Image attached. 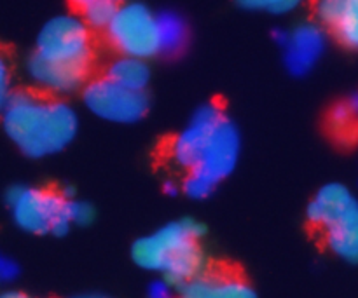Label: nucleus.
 <instances>
[{"label":"nucleus","instance_id":"2eb2a0df","mask_svg":"<svg viewBox=\"0 0 358 298\" xmlns=\"http://www.w3.org/2000/svg\"><path fill=\"white\" fill-rule=\"evenodd\" d=\"M107 79L131 91H143L149 84L150 70L145 59L133 56H119L107 68Z\"/></svg>","mask_w":358,"mask_h":298},{"label":"nucleus","instance_id":"6e6552de","mask_svg":"<svg viewBox=\"0 0 358 298\" xmlns=\"http://www.w3.org/2000/svg\"><path fill=\"white\" fill-rule=\"evenodd\" d=\"M226 119L227 115L224 114L222 108L213 103L198 108L189 119L187 126L171 142V161L184 171H191L201 159L203 152L208 149Z\"/></svg>","mask_w":358,"mask_h":298},{"label":"nucleus","instance_id":"f03ea898","mask_svg":"<svg viewBox=\"0 0 358 298\" xmlns=\"http://www.w3.org/2000/svg\"><path fill=\"white\" fill-rule=\"evenodd\" d=\"M0 115L10 142L35 159L66 149L79 126L76 110L69 103L31 93L10 94Z\"/></svg>","mask_w":358,"mask_h":298},{"label":"nucleus","instance_id":"412c9836","mask_svg":"<svg viewBox=\"0 0 358 298\" xmlns=\"http://www.w3.org/2000/svg\"><path fill=\"white\" fill-rule=\"evenodd\" d=\"M10 96V70L7 59L0 54V114Z\"/></svg>","mask_w":358,"mask_h":298},{"label":"nucleus","instance_id":"a211bd4d","mask_svg":"<svg viewBox=\"0 0 358 298\" xmlns=\"http://www.w3.org/2000/svg\"><path fill=\"white\" fill-rule=\"evenodd\" d=\"M355 121H358V117L348 103L338 105L331 114V128L338 136H348L353 131Z\"/></svg>","mask_w":358,"mask_h":298},{"label":"nucleus","instance_id":"20e7f679","mask_svg":"<svg viewBox=\"0 0 358 298\" xmlns=\"http://www.w3.org/2000/svg\"><path fill=\"white\" fill-rule=\"evenodd\" d=\"M7 206L14 223L30 234L62 236L72 227L69 220V199L37 187H14L7 194Z\"/></svg>","mask_w":358,"mask_h":298},{"label":"nucleus","instance_id":"4468645a","mask_svg":"<svg viewBox=\"0 0 358 298\" xmlns=\"http://www.w3.org/2000/svg\"><path fill=\"white\" fill-rule=\"evenodd\" d=\"M157 44L161 54H178L185 47L189 38V28L184 17L171 10L156 14Z\"/></svg>","mask_w":358,"mask_h":298},{"label":"nucleus","instance_id":"f257e3e1","mask_svg":"<svg viewBox=\"0 0 358 298\" xmlns=\"http://www.w3.org/2000/svg\"><path fill=\"white\" fill-rule=\"evenodd\" d=\"M93 61L90 27L73 14H62L42 27L27 61L31 82L49 94H69L87 79Z\"/></svg>","mask_w":358,"mask_h":298},{"label":"nucleus","instance_id":"a878e982","mask_svg":"<svg viewBox=\"0 0 358 298\" xmlns=\"http://www.w3.org/2000/svg\"><path fill=\"white\" fill-rule=\"evenodd\" d=\"M114 2H121V0H114Z\"/></svg>","mask_w":358,"mask_h":298},{"label":"nucleus","instance_id":"aec40b11","mask_svg":"<svg viewBox=\"0 0 358 298\" xmlns=\"http://www.w3.org/2000/svg\"><path fill=\"white\" fill-rule=\"evenodd\" d=\"M175 286L168 279L159 278L156 281H152L149 285V290H147V298H177V293H175Z\"/></svg>","mask_w":358,"mask_h":298},{"label":"nucleus","instance_id":"5701e85b","mask_svg":"<svg viewBox=\"0 0 358 298\" xmlns=\"http://www.w3.org/2000/svg\"><path fill=\"white\" fill-rule=\"evenodd\" d=\"M0 298H30V297H27L24 293L9 292V293H3V295H0Z\"/></svg>","mask_w":358,"mask_h":298},{"label":"nucleus","instance_id":"6ab92c4d","mask_svg":"<svg viewBox=\"0 0 358 298\" xmlns=\"http://www.w3.org/2000/svg\"><path fill=\"white\" fill-rule=\"evenodd\" d=\"M69 220L72 225H86L93 220V208L83 201H76V199H69Z\"/></svg>","mask_w":358,"mask_h":298},{"label":"nucleus","instance_id":"f8f14e48","mask_svg":"<svg viewBox=\"0 0 358 298\" xmlns=\"http://www.w3.org/2000/svg\"><path fill=\"white\" fill-rule=\"evenodd\" d=\"M317 13L339 42L358 49V0H320Z\"/></svg>","mask_w":358,"mask_h":298},{"label":"nucleus","instance_id":"423d86ee","mask_svg":"<svg viewBox=\"0 0 358 298\" xmlns=\"http://www.w3.org/2000/svg\"><path fill=\"white\" fill-rule=\"evenodd\" d=\"M105 31L110 45L121 56L147 59L159 54L156 14L143 3L124 2L117 6Z\"/></svg>","mask_w":358,"mask_h":298},{"label":"nucleus","instance_id":"9d476101","mask_svg":"<svg viewBox=\"0 0 358 298\" xmlns=\"http://www.w3.org/2000/svg\"><path fill=\"white\" fill-rule=\"evenodd\" d=\"M178 298H257L254 288L233 272L203 271L184 283Z\"/></svg>","mask_w":358,"mask_h":298},{"label":"nucleus","instance_id":"393cba45","mask_svg":"<svg viewBox=\"0 0 358 298\" xmlns=\"http://www.w3.org/2000/svg\"><path fill=\"white\" fill-rule=\"evenodd\" d=\"M73 298H107V297H101V295H79V297H73Z\"/></svg>","mask_w":358,"mask_h":298},{"label":"nucleus","instance_id":"4be33fe9","mask_svg":"<svg viewBox=\"0 0 358 298\" xmlns=\"http://www.w3.org/2000/svg\"><path fill=\"white\" fill-rule=\"evenodd\" d=\"M17 274H20V267H17L16 260L0 251V283L14 281Z\"/></svg>","mask_w":358,"mask_h":298},{"label":"nucleus","instance_id":"39448f33","mask_svg":"<svg viewBox=\"0 0 358 298\" xmlns=\"http://www.w3.org/2000/svg\"><path fill=\"white\" fill-rule=\"evenodd\" d=\"M240 133L229 117L226 119L215 138L203 152L184 180V192L192 199H205L212 194L220 181L234 171L240 157Z\"/></svg>","mask_w":358,"mask_h":298},{"label":"nucleus","instance_id":"f3484780","mask_svg":"<svg viewBox=\"0 0 358 298\" xmlns=\"http://www.w3.org/2000/svg\"><path fill=\"white\" fill-rule=\"evenodd\" d=\"M243 7L252 10H264L271 14H289L299 9L304 0H238Z\"/></svg>","mask_w":358,"mask_h":298},{"label":"nucleus","instance_id":"ddd939ff","mask_svg":"<svg viewBox=\"0 0 358 298\" xmlns=\"http://www.w3.org/2000/svg\"><path fill=\"white\" fill-rule=\"evenodd\" d=\"M358 199L352 194L348 187L341 184H329L322 187L308 206V218L313 225L324 229L331 220H334L339 213L357 202Z\"/></svg>","mask_w":358,"mask_h":298},{"label":"nucleus","instance_id":"b1692460","mask_svg":"<svg viewBox=\"0 0 358 298\" xmlns=\"http://www.w3.org/2000/svg\"><path fill=\"white\" fill-rule=\"evenodd\" d=\"M164 191H166L168 194H170V195H175V194H177V188H175L173 185H171V184H166V185H164Z\"/></svg>","mask_w":358,"mask_h":298},{"label":"nucleus","instance_id":"9b49d317","mask_svg":"<svg viewBox=\"0 0 358 298\" xmlns=\"http://www.w3.org/2000/svg\"><path fill=\"white\" fill-rule=\"evenodd\" d=\"M325 243L334 255L358 264V201L324 227Z\"/></svg>","mask_w":358,"mask_h":298},{"label":"nucleus","instance_id":"0eeeda50","mask_svg":"<svg viewBox=\"0 0 358 298\" xmlns=\"http://www.w3.org/2000/svg\"><path fill=\"white\" fill-rule=\"evenodd\" d=\"M83 100L91 114L115 124H133L149 108V100L143 91L126 89L107 77L86 84Z\"/></svg>","mask_w":358,"mask_h":298},{"label":"nucleus","instance_id":"dca6fc26","mask_svg":"<svg viewBox=\"0 0 358 298\" xmlns=\"http://www.w3.org/2000/svg\"><path fill=\"white\" fill-rule=\"evenodd\" d=\"M115 9H117V2L114 0H87L79 9L83 14L80 20L90 28H107V24L114 17Z\"/></svg>","mask_w":358,"mask_h":298},{"label":"nucleus","instance_id":"1a4fd4ad","mask_svg":"<svg viewBox=\"0 0 358 298\" xmlns=\"http://www.w3.org/2000/svg\"><path fill=\"white\" fill-rule=\"evenodd\" d=\"M275 40L283 49L285 66L294 75H306L311 72L327 47L324 28L315 23H303L290 31H276Z\"/></svg>","mask_w":358,"mask_h":298},{"label":"nucleus","instance_id":"7ed1b4c3","mask_svg":"<svg viewBox=\"0 0 358 298\" xmlns=\"http://www.w3.org/2000/svg\"><path fill=\"white\" fill-rule=\"evenodd\" d=\"M203 232V227L194 220L166 223L133 244V260L138 267L157 272L173 285L182 286L206 271Z\"/></svg>","mask_w":358,"mask_h":298}]
</instances>
